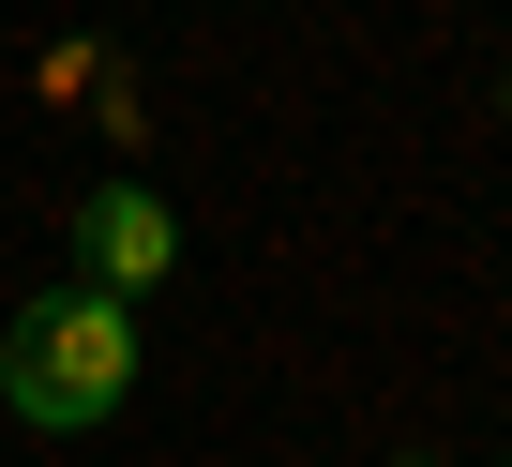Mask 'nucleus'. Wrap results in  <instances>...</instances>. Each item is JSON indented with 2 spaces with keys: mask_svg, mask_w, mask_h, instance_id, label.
<instances>
[{
  "mask_svg": "<svg viewBox=\"0 0 512 467\" xmlns=\"http://www.w3.org/2000/svg\"><path fill=\"white\" fill-rule=\"evenodd\" d=\"M121 392H136V302H106L76 272L31 287L16 332H0V407L31 437H91V422H121Z\"/></svg>",
  "mask_w": 512,
  "mask_h": 467,
  "instance_id": "f257e3e1",
  "label": "nucleus"
},
{
  "mask_svg": "<svg viewBox=\"0 0 512 467\" xmlns=\"http://www.w3.org/2000/svg\"><path fill=\"white\" fill-rule=\"evenodd\" d=\"M166 257H181V226H166V196H151V181H106V196L76 211V287L136 302V287H166Z\"/></svg>",
  "mask_w": 512,
  "mask_h": 467,
  "instance_id": "f03ea898",
  "label": "nucleus"
},
{
  "mask_svg": "<svg viewBox=\"0 0 512 467\" xmlns=\"http://www.w3.org/2000/svg\"><path fill=\"white\" fill-rule=\"evenodd\" d=\"M407 467H422V452H407Z\"/></svg>",
  "mask_w": 512,
  "mask_h": 467,
  "instance_id": "7ed1b4c3",
  "label": "nucleus"
}]
</instances>
